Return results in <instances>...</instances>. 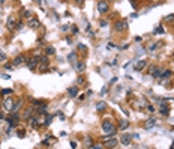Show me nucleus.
<instances>
[{
    "mask_svg": "<svg viewBox=\"0 0 174 149\" xmlns=\"http://www.w3.org/2000/svg\"><path fill=\"white\" fill-rule=\"evenodd\" d=\"M102 131H104L107 136H116V132H117V128H116V125L111 122V119H104L102 121Z\"/></svg>",
    "mask_w": 174,
    "mask_h": 149,
    "instance_id": "1",
    "label": "nucleus"
},
{
    "mask_svg": "<svg viewBox=\"0 0 174 149\" xmlns=\"http://www.w3.org/2000/svg\"><path fill=\"white\" fill-rule=\"evenodd\" d=\"M14 104H15L14 98H12V96H8V98H5V99H3V102H2V109H5L6 112H12Z\"/></svg>",
    "mask_w": 174,
    "mask_h": 149,
    "instance_id": "2",
    "label": "nucleus"
},
{
    "mask_svg": "<svg viewBox=\"0 0 174 149\" xmlns=\"http://www.w3.org/2000/svg\"><path fill=\"white\" fill-rule=\"evenodd\" d=\"M26 65H27V68L30 69V71H36L38 69V65H39V57H29L27 60H26Z\"/></svg>",
    "mask_w": 174,
    "mask_h": 149,
    "instance_id": "3",
    "label": "nucleus"
},
{
    "mask_svg": "<svg viewBox=\"0 0 174 149\" xmlns=\"http://www.w3.org/2000/svg\"><path fill=\"white\" fill-rule=\"evenodd\" d=\"M96 8H98V12L99 14H107L110 11V2L108 0H99Z\"/></svg>",
    "mask_w": 174,
    "mask_h": 149,
    "instance_id": "4",
    "label": "nucleus"
},
{
    "mask_svg": "<svg viewBox=\"0 0 174 149\" xmlns=\"http://www.w3.org/2000/svg\"><path fill=\"white\" fill-rule=\"evenodd\" d=\"M39 26H41L39 18H36V17H30V18L27 20V27H29V29L36 30V29H39Z\"/></svg>",
    "mask_w": 174,
    "mask_h": 149,
    "instance_id": "5",
    "label": "nucleus"
},
{
    "mask_svg": "<svg viewBox=\"0 0 174 149\" xmlns=\"http://www.w3.org/2000/svg\"><path fill=\"white\" fill-rule=\"evenodd\" d=\"M114 29H116V32H123V30H126V29H128V21H125V20L116 21V23H114Z\"/></svg>",
    "mask_w": 174,
    "mask_h": 149,
    "instance_id": "6",
    "label": "nucleus"
},
{
    "mask_svg": "<svg viewBox=\"0 0 174 149\" xmlns=\"http://www.w3.org/2000/svg\"><path fill=\"white\" fill-rule=\"evenodd\" d=\"M6 122L9 124V127H11V128H14V127L17 125L18 122H20V114H18V113H15V114L9 116V117L6 119Z\"/></svg>",
    "mask_w": 174,
    "mask_h": 149,
    "instance_id": "7",
    "label": "nucleus"
},
{
    "mask_svg": "<svg viewBox=\"0 0 174 149\" xmlns=\"http://www.w3.org/2000/svg\"><path fill=\"white\" fill-rule=\"evenodd\" d=\"M132 137H134L132 134H128V132H125L122 137H120V143H122L123 146H128V145L132 142Z\"/></svg>",
    "mask_w": 174,
    "mask_h": 149,
    "instance_id": "8",
    "label": "nucleus"
},
{
    "mask_svg": "<svg viewBox=\"0 0 174 149\" xmlns=\"http://www.w3.org/2000/svg\"><path fill=\"white\" fill-rule=\"evenodd\" d=\"M15 23H17V21H15V17H14V15H9V17H8V23H6V26H8V29H9L11 32H14V30L17 29Z\"/></svg>",
    "mask_w": 174,
    "mask_h": 149,
    "instance_id": "9",
    "label": "nucleus"
},
{
    "mask_svg": "<svg viewBox=\"0 0 174 149\" xmlns=\"http://www.w3.org/2000/svg\"><path fill=\"white\" fill-rule=\"evenodd\" d=\"M26 60H27V59H26V56H24V54H18V56L15 57L14 60H12V65H14V66H20V65L26 63Z\"/></svg>",
    "mask_w": 174,
    "mask_h": 149,
    "instance_id": "10",
    "label": "nucleus"
},
{
    "mask_svg": "<svg viewBox=\"0 0 174 149\" xmlns=\"http://www.w3.org/2000/svg\"><path fill=\"white\" fill-rule=\"evenodd\" d=\"M146 66H147V60H144V59H140L138 62L135 63L134 69H135V71H143V69H144Z\"/></svg>",
    "mask_w": 174,
    "mask_h": 149,
    "instance_id": "11",
    "label": "nucleus"
},
{
    "mask_svg": "<svg viewBox=\"0 0 174 149\" xmlns=\"http://www.w3.org/2000/svg\"><path fill=\"white\" fill-rule=\"evenodd\" d=\"M117 143H119V142H117L116 139H107V140H105L104 148H116Z\"/></svg>",
    "mask_w": 174,
    "mask_h": 149,
    "instance_id": "12",
    "label": "nucleus"
},
{
    "mask_svg": "<svg viewBox=\"0 0 174 149\" xmlns=\"http://www.w3.org/2000/svg\"><path fill=\"white\" fill-rule=\"evenodd\" d=\"M33 112H35V109H33V107L24 109V112H23V119H30V117L33 116Z\"/></svg>",
    "mask_w": 174,
    "mask_h": 149,
    "instance_id": "13",
    "label": "nucleus"
},
{
    "mask_svg": "<svg viewBox=\"0 0 174 149\" xmlns=\"http://www.w3.org/2000/svg\"><path fill=\"white\" fill-rule=\"evenodd\" d=\"M78 92H80L78 86H71V88H68V95H69L71 98H75L78 95Z\"/></svg>",
    "mask_w": 174,
    "mask_h": 149,
    "instance_id": "14",
    "label": "nucleus"
},
{
    "mask_svg": "<svg viewBox=\"0 0 174 149\" xmlns=\"http://www.w3.org/2000/svg\"><path fill=\"white\" fill-rule=\"evenodd\" d=\"M155 124H156V119H155V117H150V119L144 124V128H146V130H150L152 127H155Z\"/></svg>",
    "mask_w": 174,
    "mask_h": 149,
    "instance_id": "15",
    "label": "nucleus"
},
{
    "mask_svg": "<svg viewBox=\"0 0 174 149\" xmlns=\"http://www.w3.org/2000/svg\"><path fill=\"white\" fill-rule=\"evenodd\" d=\"M129 127V121L128 119H120L119 121V130H126Z\"/></svg>",
    "mask_w": 174,
    "mask_h": 149,
    "instance_id": "16",
    "label": "nucleus"
},
{
    "mask_svg": "<svg viewBox=\"0 0 174 149\" xmlns=\"http://www.w3.org/2000/svg\"><path fill=\"white\" fill-rule=\"evenodd\" d=\"M159 112L162 113L164 116H168V112H170V110H168V106H167V104H161V106H159Z\"/></svg>",
    "mask_w": 174,
    "mask_h": 149,
    "instance_id": "17",
    "label": "nucleus"
},
{
    "mask_svg": "<svg viewBox=\"0 0 174 149\" xmlns=\"http://www.w3.org/2000/svg\"><path fill=\"white\" fill-rule=\"evenodd\" d=\"M21 15H23V17H24V18H30V17H33V15H32V11H29V9H24V8H23V9H21Z\"/></svg>",
    "mask_w": 174,
    "mask_h": 149,
    "instance_id": "18",
    "label": "nucleus"
},
{
    "mask_svg": "<svg viewBox=\"0 0 174 149\" xmlns=\"http://www.w3.org/2000/svg\"><path fill=\"white\" fill-rule=\"evenodd\" d=\"M45 54H47V56H53V54H56V48H54L53 45H48V47L45 48Z\"/></svg>",
    "mask_w": 174,
    "mask_h": 149,
    "instance_id": "19",
    "label": "nucleus"
},
{
    "mask_svg": "<svg viewBox=\"0 0 174 149\" xmlns=\"http://www.w3.org/2000/svg\"><path fill=\"white\" fill-rule=\"evenodd\" d=\"M84 69H86V63H84V62H78V63H77V71H78V73H83Z\"/></svg>",
    "mask_w": 174,
    "mask_h": 149,
    "instance_id": "20",
    "label": "nucleus"
},
{
    "mask_svg": "<svg viewBox=\"0 0 174 149\" xmlns=\"http://www.w3.org/2000/svg\"><path fill=\"white\" fill-rule=\"evenodd\" d=\"M96 109H98V112H104L105 109H107V104H105L104 101H101V102L96 104Z\"/></svg>",
    "mask_w": 174,
    "mask_h": 149,
    "instance_id": "21",
    "label": "nucleus"
},
{
    "mask_svg": "<svg viewBox=\"0 0 174 149\" xmlns=\"http://www.w3.org/2000/svg\"><path fill=\"white\" fill-rule=\"evenodd\" d=\"M162 71H164V69H161V68H156V69H155V73L152 74V77H153V78H161V75H162Z\"/></svg>",
    "mask_w": 174,
    "mask_h": 149,
    "instance_id": "22",
    "label": "nucleus"
},
{
    "mask_svg": "<svg viewBox=\"0 0 174 149\" xmlns=\"http://www.w3.org/2000/svg\"><path fill=\"white\" fill-rule=\"evenodd\" d=\"M84 81H86L84 75H78V78H77V84H78V86H83V84H84Z\"/></svg>",
    "mask_w": 174,
    "mask_h": 149,
    "instance_id": "23",
    "label": "nucleus"
},
{
    "mask_svg": "<svg viewBox=\"0 0 174 149\" xmlns=\"http://www.w3.org/2000/svg\"><path fill=\"white\" fill-rule=\"evenodd\" d=\"M51 121H53V116H50V114H47V116H45V121H44V125H45V127H48Z\"/></svg>",
    "mask_w": 174,
    "mask_h": 149,
    "instance_id": "24",
    "label": "nucleus"
},
{
    "mask_svg": "<svg viewBox=\"0 0 174 149\" xmlns=\"http://www.w3.org/2000/svg\"><path fill=\"white\" fill-rule=\"evenodd\" d=\"M11 93H14L12 89H3V91L0 92V95H11Z\"/></svg>",
    "mask_w": 174,
    "mask_h": 149,
    "instance_id": "25",
    "label": "nucleus"
},
{
    "mask_svg": "<svg viewBox=\"0 0 174 149\" xmlns=\"http://www.w3.org/2000/svg\"><path fill=\"white\" fill-rule=\"evenodd\" d=\"M93 142H92V137H86V146L87 148H92Z\"/></svg>",
    "mask_w": 174,
    "mask_h": 149,
    "instance_id": "26",
    "label": "nucleus"
},
{
    "mask_svg": "<svg viewBox=\"0 0 174 149\" xmlns=\"http://www.w3.org/2000/svg\"><path fill=\"white\" fill-rule=\"evenodd\" d=\"M165 21H174V14H171V15H167V17H165Z\"/></svg>",
    "mask_w": 174,
    "mask_h": 149,
    "instance_id": "27",
    "label": "nucleus"
},
{
    "mask_svg": "<svg viewBox=\"0 0 174 149\" xmlns=\"http://www.w3.org/2000/svg\"><path fill=\"white\" fill-rule=\"evenodd\" d=\"M24 136H26V132H24V130H20V131H18V137H20V139H23Z\"/></svg>",
    "mask_w": 174,
    "mask_h": 149,
    "instance_id": "28",
    "label": "nucleus"
},
{
    "mask_svg": "<svg viewBox=\"0 0 174 149\" xmlns=\"http://www.w3.org/2000/svg\"><path fill=\"white\" fill-rule=\"evenodd\" d=\"M5 60H6V54L0 51V62H5Z\"/></svg>",
    "mask_w": 174,
    "mask_h": 149,
    "instance_id": "29",
    "label": "nucleus"
},
{
    "mask_svg": "<svg viewBox=\"0 0 174 149\" xmlns=\"http://www.w3.org/2000/svg\"><path fill=\"white\" fill-rule=\"evenodd\" d=\"M92 148L93 149H102L104 148V145H101V143H99V145H92Z\"/></svg>",
    "mask_w": 174,
    "mask_h": 149,
    "instance_id": "30",
    "label": "nucleus"
},
{
    "mask_svg": "<svg viewBox=\"0 0 174 149\" xmlns=\"http://www.w3.org/2000/svg\"><path fill=\"white\" fill-rule=\"evenodd\" d=\"M156 68H158V66H150V68H149V74L152 75L153 73H155V69H156Z\"/></svg>",
    "mask_w": 174,
    "mask_h": 149,
    "instance_id": "31",
    "label": "nucleus"
},
{
    "mask_svg": "<svg viewBox=\"0 0 174 149\" xmlns=\"http://www.w3.org/2000/svg\"><path fill=\"white\" fill-rule=\"evenodd\" d=\"M78 50H81V51H86V45H84V44H80V45H78Z\"/></svg>",
    "mask_w": 174,
    "mask_h": 149,
    "instance_id": "32",
    "label": "nucleus"
},
{
    "mask_svg": "<svg viewBox=\"0 0 174 149\" xmlns=\"http://www.w3.org/2000/svg\"><path fill=\"white\" fill-rule=\"evenodd\" d=\"M12 66H14V65H9V63H5V69H8V71H11V69H12Z\"/></svg>",
    "mask_w": 174,
    "mask_h": 149,
    "instance_id": "33",
    "label": "nucleus"
},
{
    "mask_svg": "<svg viewBox=\"0 0 174 149\" xmlns=\"http://www.w3.org/2000/svg\"><path fill=\"white\" fill-rule=\"evenodd\" d=\"M99 23H101V27H105V26L108 24V21H107V20H101Z\"/></svg>",
    "mask_w": 174,
    "mask_h": 149,
    "instance_id": "34",
    "label": "nucleus"
},
{
    "mask_svg": "<svg viewBox=\"0 0 174 149\" xmlns=\"http://www.w3.org/2000/svg\"><path fill=\"white\" fill-rule=\"evenodd\" d=\"M147 109H149V112H150V113H155V110H156L153 106H147Z\"/></svg>",
    "mask_w": 174,
    "mask_h": 149,
    "instance_id": "35",
    "label": "nucleus"
},
{
    "mask_svg": "<svg viewBox=\"0 0 174 149\" xmlns=\"http://www.w3.org/2000/svg\"><path fill=\"white\" fill-rule=\"evenodd\" d=\"M72 32L77 35V33H78V27H77V26H72Z\"/></svg>",
    "mask_w": 174,
    "mask_h": 149,
    "instance_id": "36",
    "label": "nucleus"
},
{
    "mask_svg": "<svg viewBox=\"0 0 174 149\" xmlns=\"http://www.w3.org/2000/svg\"><path fill=\"white\" fill-rule=\"evenodd\" d=\"M75 3H77V5H78V6H81V5H83V3H84V0H75Z\"/></svg>",
    "mask_w": 174,
    "mask_h": 149,
    "instance_id": "37",
    "label": "nucleus"
},
{
    "mask_svg": "<svg viewBox=\"0 0 174 149\" xmlns=\"http://www.w3.org/2000/svg\"><path fill=\"white\" fill-rule=\"evenodd\" d=\"M2 119H5V113H3V110H0V121Z\"/></svg>",
    "mask_w": 174,
    "mask_h": 149,
    "instance_id": "38",
    "label": "nucleus"
},
{
    "mask_svg": "<svg viewBox=\"0 0 174 149\" xmlns=\"http://www.w3.org/2000/svg\"><path fill=\"white\" fill-rule=\"evenodd\" d=\"M21 27H23V21H20L17 24V29H21Z\"/></svg>",
    "mask_w": 174,
    "mask_h": 149,
    "instance_id": "39",
    "label": "nucleus"
},
{
    "mask_svg": "<svg viewBox=\"0 0 174 149\" xmlns=\"http://www.w3.org/2000/svg\"><path fill=\"white\" fill-rule=\"evenodd\" d=\"M71 148H77V143L75 142H71Z\"/></svg>",
    "mask_w": 174,
    "mask_h": 149,
    "instance_id": "40",
    "label": "nucleus"
},
{
    "mask_svg": "<svg viewBox=\"0 0 174 149\" xmlns=\"http://www.w3.org/2000/svg\"><path fill=\"white\" fill-rule=\"evenodd\" d=\"M36 3H39V5H41V0H35Z\"/></svg>",
    "mask_w": 174,
    "mask_h": 149,
    "instance_id": "41",
    "label": "nucleus"
},
{
    "mask_svg": "<svg viewBox=\"0 0 174 149\" xmlns=\"http://www.w3.org/2000/svg\"><path fill=\"white\" fill-rule=\"evenodd\" d=\"M171 148H173V149H174V142H173V143H171Z\"/></svg>",
    "mask_w": 174,
    "mask_h": 149,
    "instance_id": "42",
    "label": "nucleus"
},
{
    "mask_svg": "<svg viewBox=\"0 0 174 149\" xmlns=\"http://www.w3.org/2000/svg\"><path fill=\"white\" fill-rule=\"evenodd\" d=\"M60 2H68V0H60Z\"/></svg>",
    "mask_w": 174,
    "mask_h": 149,
    "instance_id": "43",
    "label": "nucleus"
},
{
    "mask_svg": "<svg viewBox=\"0 0 174 149\" xmlns=\"http://www.w3.org/2000/svg\"><path fill=\"white\" fill-rule=\"evenodd\" d=\"M108 2H113V0H108Z\"/></svg>",
    "mask_w": 174,
    "mask_h": 149,
    "instance_id": "44",
    "label": "nucleus"
},
{
    "mask_svg": "<svg viewBox=\"0 0 174 149\" xmlns=\"http://www.w3.org/2000/svg\"><path fill=\"white\" fill-rule=\"evenodd\" d=\"M14 2H15V0H14Z\"/></svg>",
    "mask_w": 174,
    "mask_h": 149,
    "instance_id": "45",
    "label": "nucleus"
}]
</instances>
